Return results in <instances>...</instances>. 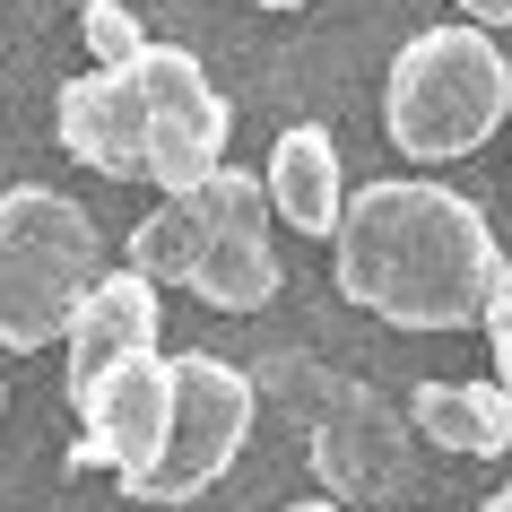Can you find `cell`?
Instances as JSON below:
<instances>
[{
  "mask_svg": "<svg viewBox=\"0 0 512 512\" xmlns=\"http://www.w3.org/2000/svg\"><path fill=\"white\" fill-rule=\"evenodd\" d=\"M243 434H252V374H235L226 356L191 348L165 356V460L139 486V504H191L235 469Z\"/></svg>",
  "mask_w": 512,
  "mask_h": 512,
  "instance_id": "5b68a950",
  "label": "cell"
},
{
  "mask_svg": "<svg viewBox=\"0 0 512 512\" xmlns=\"http://www.w3.org/2000/svg\"><path fill=\"white\" fill-rule=\"evenodd\" d=\"M131 270L148 287H191L217 313H261L278 296L270 252V191L243 165H217L200 191H174L131 226Z\"/></svg>",
  "mask_w": 512,
  "mask_h": 512,
  "instance_id": "7a4b0ae2",
  "label": "cell"
},
{
  "mask_svg": "<svg viewBox=\"0 0 512 512\" xmlns=\"http://www.w3.org/2000/svg\"><path fill=\"white\" fill-rule=\"evenodd\" d=\"M252 9H304V0H252Z\"/></svg>",
  "mask_w": 512,
  "mask_h": 512,
  "instance_id": "ac0fdd59",
  "label": "cell"
},
{
  "mask_svg": "<svg viewBox=\"0 0 512 512\" xmlns=\"http://www.w3.org/2000/svg\"><path fill=\"white\" fill-rule=\"evenodd\" d=\"M408 417H417L426 443H443L460 460H504L512 452V391L504 382H417Z\"/></svg>",
  "mask_w": 512,
  "mask_h": 512,
  "instance_id": "7c38bea8",
  "label": "cell"
},
{
  "mask_svg": "<svg viewBox=\"0 0 512 512\" xmlns=\"http://www.w3.org/2000/svg\"><path fill=\"white\" fill-rule=\"evenodd\" d=\"M486 348H495V382L512 391V296L495 304V313H486Z\"/></svg>",
  "mask_w": 512,
  "mask_h": 512,
  "instance_id": "5bb4252c",
  "label": "cell"
},
{
  "mask_svg": "<svg viewBox=\"0 0 512 512\" xmlns=\"http://www.w3.org/2000/svg\"><path fill=\"white\" fill-rule=\"evenodd\" d=\"M157 287L139 270H96V287L79 296L70 330H61V348H70V408H87V391L113 374V365H131V356L157 348Z\"/></svg>",
  "mask_w": 512,
  "mask_h": 512,
  "instance_id": "9c48e42d",
  "label": "cell"
},
{
  "mask_svg": "<svg viewBox=\"0 0 512 512\" xmlns=\"http://www.w3.org/2000/svg\"><path fill=\"white\" fill-rule=\"evenodd\" d=\"M79 443L122 478V495H139V486L157 478V460H165V356L157 348L131 356V365H113V374L87 391Z\"/></svg>",
  "mask_w": 512,
  "mask_h": 512,
  "instance_id": "ba28073f",
  "label": "cell"
},
{
  "mask_svg": "<svg viewBox=\"0 0 512 512\" xmlns=\"http://www.w3.org/2000/svg\"><path fill=\"white\" fill-rule=\"evenodd\" d=\"M512 113V61L495 53L486 27H426L408 35L391 79H382V122H391V148L417 165L469 157L486 148V131H504Z\"/></svg>",
  "mask_w": 512,
  "mask_h": 512,
  "instance_id": "3957f363",
  "label": "cell"
},
{
  "mask_svg": "<svg viewBox=\"0 0 512 512\" xmlns=\"http://www.w3.org/2000/svg\"><path fill=\"white\" fill-rule=\"evenodd\" d=\"M339 296L391 330H486L512 296L504 243L478 200L417 174H374L339 209Z\"/></svg>",
  "mask_w": 512,
  "mask_h": 512,
  "instance_id": "6da1fadb",
  "label": "cell"
},
{
  "mask_svg": "<svg viewBox=\"0 0 512 512\" xmlns=\"http://www.w3.org/2000/svg\"><path fill=\"white\" fill-rule=\"evenodd\" d=\"M322 408H304V426H313V469L330 478V504H348V495H391L408 478V452H400V426L382 417L356 382H304Z\"/></svg>",
  "mask_w": 512,
  "mask_h": 512,
  "instance_id": "52a82bcc",
  "label": "cell"
},
{
  "mask_svg": "<svg viewBox=\"0 0 512 512\" xmlns=\"http://www.w3.org/2000/svg\"><path fill=\"white\" fill-rule=\"evenodd\" d=\"M96 287V217L53 183L0 191V348H53Z\"/></svg>",
  "mask_w": 512,
  "mask_h": 512,
  "instance_id": "277c9868",
  "label": "cell"
},
{
  "mask_svg": "<svg viewBox=\"0 0 512 512\" xmlns=\"http://www.w3.org/2000/svg\"><path fill=\"white\" fill-rule=\"evenodd\" d=\"M287 512H348V504H330V495H322V504H287Z\"/></svg>",
  "mask_w": 512,
  "mask_h": 512,
  "instance_id": "e0dca14e",
  "label": "cell"
},
{
  "mask_svg": "<svg viewBox=\"0 0 512 512\" xmlns=\"http://www.w3.org/2000/svg\"><path fill=\"white\" fill-rule=\"evenodd\" d=\"M139 105H148V183L174 200V191H200L226 165V139H235V113L209 87V70L183 53V44H148L139 61Z\"/></svg>",
  "mask_w": 512,
  "mask_h": 512,
  "instance_id": "8992f818",
  "label": "cell"
},
{
  "mask_svg": "<svg viewBox=\"0 0 512 512\" xmlns=\"http://www.w3.org/2000/svg\"><path fill=\"white\" fill-rule=\"evenodd\" d=\"M486 512H512V486H495V495H486Z\"/></svg>",
  "mask_w": 512,
  "mask_h": 512,
  "instance_id": "2e32d148",
  "label": "cell"
},
{
  "mask_svg": "<svg viewBox=\"0 0 512 512\" xmlns=\"http://www.w3.org/2000/svg\"><path fill=\"white\" fill-rule=\"evenodd\" d=\"M79 35H87V61H96V70H139V61H148V27H139L122 0H87Z\"/></svg>",
  "mask_w": 512,
  "mask_h": 512,
  "instance_id": "4fadbf2b",
  "label": "cell"
},
{
  "mask_svg": "<svg viewBox=\"0 0 512 512\" xmlns=\"http://www.w3.org/2000/svg\"><path fill=\"white\" fill-rule=\"evenodd\" d=\"M61 148L113 183H148V105H139V70H79L61 87Z\"/></svg>",
  "mask_w": 512,
  "mask_h": 512,
  "instance_id": "30bf717a",
  "label": "cell"
},
{
  "mask_svg": "<svg viewBox=\"0 0 512 512\" xmlns=\"http://www.w3.org/2000/svg\"><path fill=\"white\" fill-rule=\"evenodd\" d=\"M469 9V27H512V0H460Z\"/></svg>",
  "mask_w": 512,
  "mask_h": 512,
  "instance_id": "9a60e30c",
  "label": "cell"
},
{
  "mask_svg": "<svg viewBox=\"0 0 512 512\" xmlns=\"http://www.w3.org/2000/svg\"><path fill=\"white\" fill-rule=\"evenodd\" d=\"M261 191H270V217H287L296 235H339V209H348L339 139H330L322 122H296V131H278Z\"/></svg>",
  "mask_w": 512,
  "mask_h": 512,
  "instance_id": "8fae6325",
  "label": "cell"
}]
</instances>
